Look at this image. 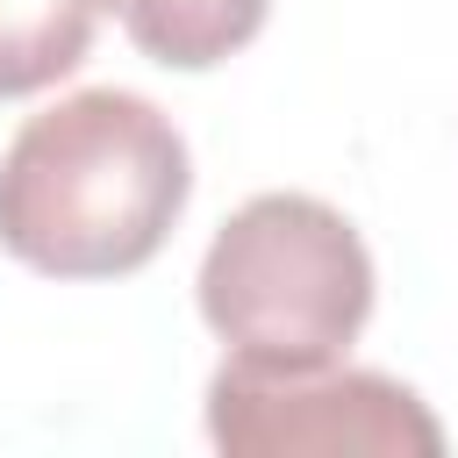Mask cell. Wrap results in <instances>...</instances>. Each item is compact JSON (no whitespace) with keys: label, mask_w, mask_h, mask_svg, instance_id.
I'll use <instances>...</instances> for the list:
<instances>
[{"label":"cell","mask_w":458,"mask_h":458,"mask_svg":"<svg viewBox=\"0 0 458 458\" xmlns=\"http://www.w3.org/2000/svg\"><path fill=\"white\" fill-rule=\"evenodd\" d=\"M186 186L165 107L122 86L64 93L0 150V250L50 279H122L165 250Z\"/></svg>","instance_id":"1"},{"label":"cell","mask_w":458,"mask_h":458,"mask_svg":"<svg viewBox=\"0 0 458 458\" xmlns=\"http://www.w3.org/2000/svg\"><path fill=\"white\" fill-rule=\"evenodd\" d=\"M200 315L243 365H344L372 322V250L329 200L258 193L200 258Z\"/></svg>","instance_id":"2"},{"label":"cell","mask_w":458,"mask_h":458,"mask_svg":"<svg viewBox=\"0 0 458 458\" xmlns=\"http://www.w3.org/2000/svg\"><path fill=\"white\" fill-rule=\"evenodd\" d=\"M208 437L229 458H437L444 429L415 386L365 365L272 372L222 358L208 379Z\"/></svg>","instance_id":"3"},{"label":"cell","mask_w":458,"mask_h":458,"mask_svg":"<svg viewBox=\"0 0 458 458\" xmlns=\"http://www.w3.org/2000/svg\"><path fill=\"white\" fill-rule=\"evenodd\" d=\"M100 7H114V21L143 57L172 72H208L265 29L272 0H100Z\"/></svg>","instance_id":"4"},{"label":"cell","mask_w":458,"mask_h":458,"mask_svg":"<svg viewBox=\"0 0 458 458\" xmlns=\"http://www.w3.org/2000/svg\"><path fill=\"white\" fill-rule=\"evenodd\" d=\"M100 0H0V100L57 86L93 43Z\"/></svg>","instance_id":"5"}]
</instances>
